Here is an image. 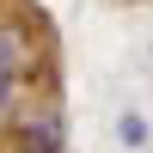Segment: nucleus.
Segmentation results:
<instances>
[{
	"mask_svg": "<svg viewBox=\"0 0 153 153\" xmlns=\"http://www.w3.org/2000/svg\"><path fill=\"white\" fill-rule=\"evenodd\" d=\"M12 147H19V153H61V110H55V104H43L37 117H25Z\"/></svg>",
	"mask_w": 153,
	"mask_h": 153,
	"instance_id": "1",
	"label": "nucleus"
},
{
	"mask_svg": "<svg viewBox=\"0 0 153 153\" xmlns=\"http://www.w3.org/2000/svg\"><path fill=\"white\" fill-rule=\"evenodd\" d=\"M117 141H123V147H141V141H147V123H141V117H123V123H117Z\"/></svg>",
	"mask_w": 153,
	"mask_h": 153,
	"instance_id": "2",
	"label": "nucleus"
},
{
	"mask_svg": "<svg viewBox=\"0 0 153 153\" xmlns=\"http://www.w3.org/2000/svg\"><path fill=\"white\" fill-rule=\"evenodd\" d=\"M6 98H12V68H6V49H0V110H6Z\"/></svg>",
	"mask_w": 153,
	"mask_h": 153,
	"instance_id": "3",
	"label": "nucleus"
},
{
	"mask_svg": "<svg viewBox=\"0 0 153 153\" xmlns=\"http://www.w3.org/2000/svg\"><path fill=\"white\" fill-rule=\"evenodd\" d=\"M0 153H19V147H12V141H6V147H0Z\"/></svg>",
	"mask_w": 153,
	"mask_h": 153,
	"instance_id": "4",
	"label": "nucleus"
}]
</instances>
